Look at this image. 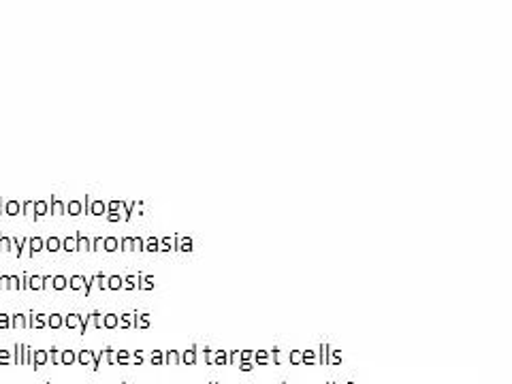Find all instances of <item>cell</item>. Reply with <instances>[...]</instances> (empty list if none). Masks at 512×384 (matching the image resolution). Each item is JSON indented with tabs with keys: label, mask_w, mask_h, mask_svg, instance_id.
Returning <instances> with one entry per match:
<instances>
[{
	"label": "cell",
	"mask_w": 512,
	"mask_h": 384,
	"mask_svg": "<svg viewBox=\"0 0 512 384\" xmlns=\"http://www.w3.org/2000/svg\"><path fill=\"white\" fill-rule=\"evenodd\" d=\"M105 212V205L103 203H94L92 205V214H103Z\"/></svg>",
	"instance_id": "f1b7e54d"
},
{
	"label": "cell",
	"mask_w": 512,
	"mask_h": 384,
	"mask_svg": "<svg viewBox=\"0 0 512 384\" xmlns=\"http://www.w3.org/2000/svg\"><path fill=\"white\" fill-rule=\"evenodd\" d=\"M210 384H218V382H210Z\"/></svg>",
	"instance_id": "b9f144b4"
},
{
	"label": "cell",
	"mask_w": 512,
	"mask_h": 384,
	"mask_svg": "<svg viewBox=\"0 0 512 384\" xmlns=\"http://www.w3.org/2000/svg\"><path fill=\"white\" fill-rule=\"evenodd\" d=\"M56 286H58V288H62V286H64V280H62V278H58V280H56Z\"/></svg>",
	"instance_id": "ab89813d"
},
{
	"label": "cell",
	"mask_w": 512,
	"mask_h": 384,
	"mask_svg": "<svg viewBox=\"0 0 512 384\" xmlns=\"http://www.w3.org/2000/svg\"><path fill=\"white\" fill-rule=\"evenodd\" d=\"M120 248H122V250H126V252H131V250H133V237H124Z\"/></svg>",
	"instance_id": "7402d4cb"
},
{
	"label": "cell",
	"mask_w": 512,
	"mask_h": 384,
	"mask_svg": "<svg viewBox=\"0 0 512 384\" xmlns=\"http://www.w3.org/2000/svg\"><path fill=\"white\" fill-rule=\"evenodd\" d=\"M269 355H271V361H274V365L282 363V350H280V346H274V350H271Z\"/></svg>",
	"instance_id": "ac0fdd59"
},
{
	"label": "cell",
	"mask_w": 512,
	"mask_h": 384,
	"mask_svg": "<svg viewBox=\"0 0 512 384\" xmlns=\"http://www.w3.org/2000/svg\"><path fill=\"white\" fill-rule=\"evenodd\" d=\"M237 365H239V370H242V372H246V374L254 370V363H252V361H239Z\"/></svg>",
	"instance_id": "ffe728a7"
},
{
	"label": "cell",
	"mask_w": 512,
	"mask_h": 384,
	"mask_svg": "<svg viewBox=\"0 0 512 384\" xmlns=\"http://www.w3.org/2000/svg\"><path fill=\"white\" fill-rule=\"evenodd\" d=\"M242 359H239V350H233V352H229V365L231 363H239Z\"/></svg>",
	"instance_id": "4316f807"
},
{
	"label": "cell",
	"mask_w": 512,
	"mask_h": 384,
	"mask_svg": "<svg viewBox=\"0 0 512 384\" xmlns=\"http://www.w3.org/2000/svg\"><path fill=\"white\" fill-rule=\"evenodd\" d=\"M128 357H131V355H128V352H126V350H122V352H120V355H118V361H120L122 365H128Z\"/></svg>",
	"instance_id": "f546056e"
},
{
	"label": "cell",
	"mask_w": 512,
	"mask_h": 384,
	"mask_svg": "<svg viewBox=\"0 0 512 384\" xmlns=\"http://www.w3.org/2000/svg\"><path fill=\"white\" fill-rule=\"evenodd\" d=\"M122 216H120V212H109V220L111 222H118Z\"/></svg>",
	"instance_id": "d6a6232c"
},
{
	"label": "cell",
	"mask_w": 512,
	"mask_h": 384,
	"mask_svg": "<svg viewBox=\"0 0 512 384\" xmlns=\"http://www.w3.org/2000/svg\"><path fill=\"white\" fill-rule=\"evenodd\" d=\"M71 286H73V288H79V286H82V278H79V276H77V278H75V280L71 282Z\"/></svg>",
	"instance_id": "e575fe53"
},
{
	"label": "cell",
	"mask_w": 512,
	"mask_h": 384,
	"mask_svg": "<svg viewBox=\"0 0 512 384\" xmlns=\"http://www.w3.org/2000/svg\"><path fill=\"white\" fill-rule=\"evenodd\" d=\"M175 250L178 252H184V254H190L192 252V237H182V235H175Z\"/></svg>",
	"instance_id": "6da1fadb"
},
{
	"label": "cell",
	"mask_w": 512,
	"mask_h": 384,
	"mask_svg": "<svg viewBox=\"0 0 512 384\" xmlns=\"http://www.w3.org/2000/svg\"><path fill=\"white\" fill-rule=\"evenodd\" d=\"M165 363H169V365H180V352H178V350L165 352Z\"/></svg>",
	"instance_id": "30bf717a"
},
{
	"label": "cell",
	"mask_w": 512,
	"mask_h": 384,
	"mask_svg": "<svg viewBox=\"0 0 512 384\" xmlns=\"http://www.w3.org/2000/svg\"><path fill=\"white\" fill-rule=\"evenodd\" d=\"M96 278H99V286H101V288H107V286H109V280H107L105 276H96Z\"/></svg>",
	"instance_id": "836d02e7"
},
{
	"label": "cell",
	"mask_w": 512,
	"mask_h": 384,
	"mask_svg": "<svg viewBox=\"0 0 512 384\" xmlns=\"http://www.w3.org/2000/svg\"><path fill=\"white\" fill-rule=\"evenodd\" d=\"M239 359H242V361H252L254 359V350H242V352H239Z\"/></svg>",
	"instance_id": "603a6c76"
},
{
	"label": "cell",
	"mask_w": 512,
	"mask_h": 384,
	"mask_svg": "<svg viewBox=\"0 0 512 384\" xmlns=\"http://www.w3.org/2000/svg\"><path fill=\"white\" fill-rule=\"evenodd\" d=\"M135 323V316L133 314H122V327H131Z\"/></svg>",
	"instance_id": "44dd1931"
},
{
	"label": "cell",
	"mask_w": 512,
	"mask_h": 384,
	"mask_svg": "<svg viewBox=\"0 0 512 384\" xmlns=\"http://www.w3.org/2000/svg\"><path fill=\"white\" fill-rule=\"evenodd\" d=\"M103 246H105L103 239H96V242H94V248H103Z\"/></svg>",
	"instance_id": "74e56055"
},
{
	"label": "cell",
	"mask_w": 512,
	"mask_h": 384,
	"mask_svg": "<svg viewBox=\"0 0 512 384\" xmlns=\"http://www.w3.org/2000/svg\"><path fill=\"white\" fill-rule=\"evenodd\" d=\"M150 361H152L154 365H165V352H160V350H152Z\"/></svg>",
	"instance_id": "5bb4252c"
},
{
	"label": "cell",
	"mask_w": 512,
	"mask_h": 384,
	"mask_svg": "<svg viewBox=\"0 0 512 384\" xmlns=\"http://www.w3.org/2000/svg\"><path fill=\"white\" fill-rule=\"evenodd\" d=\"M327 384H335V382H333V380H329V382H327Z\"/></svg>",
	"instance_id": "60d3db41"
},
{
	"label": "cell",
	"mask_w": 512,
	"mask_h": 384,
	"mask_svg": "<svg viewBox=\"0 0 512 384\" xmlns=\"http://www.w3.org/2000/svg\"><path fill=\"white\" fill-rule=\"evenodd\" d=\"M139 288H141V291H152L154 278L152 276H139Z\"/></svg>",
	"instance_id": "9c48e42d"
},
{
	"label": "cell",
	"mask_w": 512,
	"mask_h": 384,
	"mask_svg": "<svg viewBox=\"0 0 512 384\" xmlns=\"http://www.w3.org/2000/svg\"><path fill=\"white\" fill-rule=\"evenodd\" d=\"M69 325H79V318H77V316H71V318H69Z\"/></svg>",
	"instance_id": "f35d334b"
},
{
	"label": "cell",
	"mask_w": 512,
	"mask_h": 384,
	"mask_svg": "<svg viewBox=\"0 0 512 384\" xmlns=\"http://www.w3.org/2000/svg\"><path fill=\"white\" fill-rule=\"evenodd\" d=\"M107 207H109V212H120V210H122V203H118V201H111Z\"/></svg>",
	"instance_id": "83f0119b"
},
{
	"label": "cell",
	"mask_w": 512,
	"mask_h": 384,
	"mask_svg": "<svg viewBox=\"0 0 512 384\" xmlns=\"http://www.w3.org/2000/svg\"><path fill=\"white\" fill-rule=\"evenodd\" d=\"M340 363H342V352L329 346V352H327V365H340Z\"/></svg>",
	"instance_id": "5b68a950"
},
{
	"label": "cell",
	"mask_w": 512,
	"mask_h": 384,
	"mask_svg": "<svg viewBox=\"0 0 512 384\" xmlns=\"http://www.w3.org/2000/svg\"><path fill=\"white\" fill-rule=\"evenodd\" d=\"M327 352H329V346L327 344H320L318 350H316V363L325 365L327 363Z\"/></svg>",
	"instance_id": "ba28073f"
},
{
	"label": "cell",
	"mask_w": 512,
	"mask_h": 384,
	"mask_svg": "<svg viewBox=\"0 0 512 384\" xmlns=\"http://www.w3.org/2000/svg\"><path fill=\"white\" fill-rule=\"evenodd\" d=\"M348 384H355V382H348Z\"/></svg>",
	"instance_id": "7bdbcfd3"
},
{
	"label": "cell",
	"mask_w": 512,
	"mask_h": 384,
	"mask_svg": "<svg viewBox=\"0 0 512 384\" xmlns=\"http://www.w3.org/2000/svg\"><path fill=\"white\" fill-rule=\"evenodd\" d=\"M118 248H120V244H118L116 237H107V239H105V250L114 252V250H118Z\"/></svg>",
	"instance_id": "e0dca14e"
},
{
	"label": "cell",
	"mask_w": 512,
	"mask_h": 384,
	"mask_svg": "<svg viewBox=\"0 0 512 384\" xmlns=\"http://www.w3.org/2000/svg\"><path fill=\"white\" fill-rule=\"evenodd\" d=\"M133 363H135V365H141V363H143V352H141V350H137V352H135V359H133Z\"/></svg>",
	"instance_id": "1f68e13d"
},
{
	"label": "cell",
	"mask_w": 512,
	"mask_h": 384,
	"mask_svg": "<svg viewBox=\"0 0 512 384\" xmlns=\"http://www.w3.org/2000/svg\"><path fill=\"white\" fill-rule=\"evenodd\" d=\"M71 214H79V203L71 205Z\"/></svg>",
	"instance_id": "8d00e7d4"
},
{
	"label": "cell",
	"mask_w": 512,
	"mask_h": 384,
	"mask_svg": "<svg viewBox=\"0 0 512 384\" xmlns=\"http://www.w3.org/2000/svg\"><path fill=\"white\" fill-rule=\"evenodd\" d=\"M254 357H256V365H269L271 363V355L267 350H256Z\"/></svg>",
	"instance_id": "8992f818"
},
{
	"label": "cell",
	"mask_w": 512,
	"mask_h": 384,
	"mask_svg": "<svg viewBox=\"0 0 512 384\" xmlns=\"http://www.w3.org/2000/svg\"><path fill=\"white\" fill-rule=\"evenodd\" d=\"M109 288H122V278L120 276H111L109 278Z\"/></svg>",
	"instance_id": "cb8c5ba5"
},
{
	"label": "cell",
	"mask_w": 512,
	"mask_h": 384,
	"mask_svg": "<svg viewBox=\"0 0 512 384\" xmlns=\"http://www.w3.org/2000/svg\"><path fill=\"white\" fill-rule=\"evenodd\" d=\"M212 365H229V352L214 350L212 352Z\"/></svg>",
	"instance_id": "3957f363"
},
{
	"label": "cell",
	"mask_w": 512,
	"mask_h": 384,
	"mask_svg": "<svg viewBox=\"0 0 512 384\" xmlns=\"http://www.w3.org/2000/svg\"><path fill=\"white\" fill-rule=\"evenodd\" d=\"M212 352H214V350H212L210 346L203 348V357H205V363H207V365H212Z\"/></svg>",
	"instance_id": "d4e9b609"
},
{
	"label": "cell",
	"mask_w": 512,
	"mask_h": 384,
	"mask_svg": "<svg viewBox=\"0 0 512 384\" xmlns=\"http://www.w3.org/2000/svg\"><path fill=\"white\" fill-rule=\"evenodd\" d=\"M137 329H148L150 327V314L143 312L139 318L135 316V323H133Z\"/></svg>",
	"instance_id": "52a82bcc"
},
{
	"label": "cell",
	"mask_w": 512,
	"mask_h": 384,
	"mask_svg": "<svg viewBox=\"0 0 512 384\" xmlns=\"http://www.w3.org/2000/svg\"><path fill=\"white\" fill-rule=\"evenodd\" d=\"M139 286V276H126V280H122V288L131 291V288Z\"/></svg>",
	"instance_id": "4fadbf2b"
},
{
	"label": "cell",
	"mask_w": 512,
	"mask_h": 384,
	"mask_svg": "<svg viewBox=\"0 0 512 384\" xmlns=\"http://www.w3.org/2000/svg\"><path fill=\"white\" fill-rule=\"evenodd\" d=\"M133 207L135 203H122V218L128 222L131 220V214H133Z\"/></svg>",
	"instance_id": "9a60e30c"
},
{
	"label": "cell",
	"mask_w": 512,
	"mask_h": 384,
	"mask_svg": "<svg viewBox=\"0 0 512 384\" xmlns=\"http://www.w3.org/2000/svg\"><path fill=\"white\" fill-rule=\"evenodd\" d=\"M107 357H109V363H118V355L114 350H107Z\"/></svg>",
	"instance_id": "4dcf8cb0"
},
{
	"label": "cell",
	"mask_w": 512,
	"mask_h": 384,
	"mask_svg": "<svg viewBox=\"0 0 512 384\" xmlns=\"http://www.w3.org/2000/svg\"><path fill=\"white\" fill-rule=\"evenodd\" d=\"M143 250H146V252H158V239L156 237L143 239Z\"/></svg>",
	"instance_id": "8fae6325"
},
{
	"label": "cell",
	"mask_w": 512,
	"mask_h": 384,
	"mask_svg": "<svg viewBox=\"0 0 512 384\" xmlns=\"http://www.w3.org/2000/svg\"><path fill=\"white\" fill-rule=\"evenodd\" d=\"M103 325H107V327H111V329L118 327V316H116V314L105 316V318H103Z\"/></svg>",
	"instance_id": "d6986e66"
},
{
	"label": "cell",
	"mask_w": 512,
	"mask_h": 384,
	"mask_svg": "<svg viewBox=\"0 0 512 384\" xmlns=\"http://www.w3.org/2000/svg\"><path fill=\"white\" fill-rule=\"evenodd\" d=\"M133 250L143 252V239L141 237H133Z\"/></svg>",
	"instance_id": "484cf974"
},
{
	"label": "cell",
	"mask_w": 512,
	"mask_h": 384,
	"mask_svg": "<svg viewBox=\"0 0 512 384\" xmlns=\"http://www.w3.org/2000/svg\"><path fill=\"white\" fill-rule=\"evenodd\" d=\"M90 359H92L90 352H84V355H82V361H84V363H90Z\"/></svg>",
	"instance_id": "d590c367"
},
{
	"label": "cell",
	"mask_w": 512,
	"mask_h": 384,
	"mask_svg": "<svg viewBox=\"0 0 512 384\" xmlns=\"http://www.w3.org/2000/svg\"><path fill=\"white\" fill-rule=\"evenodd\" d=\"M180 363L184 365H195L197 363V346H188L184 355H180Z\"/></svg>",
	"instance_id": "7a4b0ae2"
},
{
	"label": "cell",
	"mask_w": 512,
	"mask_h": 384,
	"mask_svg": "<svg viewBox=\"0 0 512 384\" xmlns=\"http://www.w3.org/2000/svg\"><path fill=\"white\" fill-rule=\"evenodd\" d=\"M303 352V363L308 365H316V350L308 348V350H301Z\"/></svg>",
	"instance_id": "7c38bea8"
},
{
	"label": "cell",
	"mask_w": 512,
	"mask_h": 384,
	"mask_svg": "<svg viewBox=\"0 0 512 384\" xmlns=\"http://www.w3.org/2000/svg\"><path fill=\"white\" fill-rule=\"evenodd\" d=\"M293 365H301L303 363V352L301 350H291V355H288Z\"/></svg>",
	"instance_id": "2e32d148"
},
{
	"label": "cell",
	"mask_w": 512,
	"mask_h": 384,
	"mask_svg": "<svg viewBox=\"0 0 512 384\" xmlns=\"http://www.w3.org/2000/svg\"><path fill=\"white\" fill-rule=\"evenodd\" d=\"M171 250H175V239L171 237L158 239V252H171Z\"/></svg>",
	"instance_id": "277c9868"
}]
</instances>
